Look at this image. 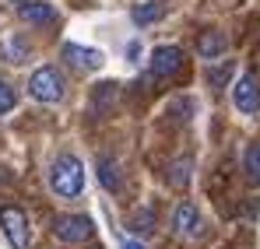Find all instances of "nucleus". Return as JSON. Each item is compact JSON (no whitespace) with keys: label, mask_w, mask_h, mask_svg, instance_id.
<instances>
[{"label":"nucleus","mask_w":260,"mask_h":249,"mask_svg":"<svg viewBox=\"0 0 260 249\" xmlns=\"http://www.w3.org/2000/svg\"><path fill=\"white\" fill-rule=\"evenodd\" d=\"M49 186L56 197L63 200H74L85 193V165L74 158V155H56L53 165H49Z\"/></svg>","instance_id":"1"},{"label":"nucleus","mask_w":260,"mask_h":249,"mask_svg":"<svg viewBox=\"0 0 260 249\" xmlns=\"http://www.w3.org/2000/svg\"><path fill=\"white\" fill-rule=\"evenodd\" d=\"M28 95H32L36 102H43V105H56V102H63V95H67V78H63L56 67H39V70L28 78Z\"/></svg>","instance_id":"2"},{"label":"nucleus","mask_w":260,"mask_h":249,"mask_svg":"<svg viewBox=\"0 0 260 249\" xmlns=\"http://www.w3.org/2000/svg\"><path fill=\"white\" fill-rule=\"evenodd\" d=\"M0 228H4V235H7L11 249H28L32 232H28V214H25L21 207L4 204V207H0Z\"/></svg>","instance_id":"3"},{"label":"nucleus","mask_w":260,"mask_h":249,"mask_svg":"<svg viewBox=\"0 0 260 249\" xmlns=\"http://www.w3.org/2000/svg\"><path fill=\"white\" fill-rule=\"evenodd\" d=\"M91 232H95V225H91V218H85V214H60L53 221V235L60 242H67V246H78V242L91 239Z\"/></svg>","instance_id":"4"},{"label":"nucleus","mask_w":260,"mask_h":249,"mask_svg":"<svg viewBox=\"0 0 260 249\" xmlns=\"http://www.w3.org/2000/svg\"><path fill=\"white\" fill-rule=\"evenodd\" d=\"M232 102H236V109H239L243 116H257L260 113V81H257V74H243V78L236 81Z\"/></svg>","instance_id":"5"},{"label":"nucleus","mask_w":260,"mask_h":249,"mask_svg":"<svg viewBox=\"0 0 260 249\" xmlns=\"http://www.w3.org/2000/svg\"><path fill=\"white\" fill-rule=\"evenodd\" d=\"M173 228H176V235H183V239H197V235H204V218H201L197 204L179 200L176 210H173Z\"/></svg>","instance_id":"6"},{"label":"nucleus","mask_w":260,"mask_h":249,"mask_svg":"<svg viewBox=\"0 0 260 249\" xmlns=\"http://www.w3.org/2000/svg\"><path fill=\"white\" fill-rule=\"evenodd\" d=\"M183 70V49L179 46H155L151 53V74L155 78H176Z\"/></svg>","instance_id":"7"},{"label":"nucleus","mask_w":260,"mask_h":249,"mask_svg":"<svg viewBox=\"0 0 260 249\" xmlns=\"http://www.w3.org/2000/svg\"><path fill=\"white\" fill-rule=\"evenodd\" d=\"M18 18L28 21V25H53L56 21V7L46 4V0H25V4H18Z\"/></svg>","instance_id":"8"},{"label":"nucleus","mask_w":260,"mask_h":249,"mask_svg":"<svg viewBox=\"0 0 260 249\" xmlns=\"http://www.w3.org/2000/svg\"><path fill=\"white\" fill-rule=\"evenodd\" d=\"M63 56H67L74 67H81V70H99V67L106 63V56H102L99 49H91V46H74V42L63 46Z\"/></svg>","instance_id":"9"},{"label":"nucleus","mask_w":260,"mask_h":249,"mask_svg":"<svg viewBox=\"0 0 260 249\" xmlns=\"http://www.w3.org/2000/svg\"><path fill=\"white\" fill-rule=\"evenodd\" d=\"M225 49H229V39L218 28H208L197 35V56L201 60H218V56H225Z\"/></svg>","instance_id":"10"},{"label":"nucleus","mask_w":260,"mask_h":249,"mask_svg":"<svg viewBox=\"0 0 260 249\" xmlns=\"http://www.w3.org/2000/svg\"><path fill=\"white\" fill-rule=\"evenodd\" d=\"M0 49H4V60H7V63H25V60L32 56V42L25 39V35H18V32L4 35Z\"/></svg>","instance_id":"11"},{"label":"nucleus","mask_w":260,"mask_h":249,"mask_svg":"<svg viewBox=\"0 0 260 249\" xmlns=\"http://www.w3.org/2000/svg\"><path fill=\"white\" fill-rule=\"evenodd\" d=\"M95 168H99V183H102L109 193H120V190H123V175H120V162H116V158L102 155Z\"/></svg>","instance_id":"12"},{"label":"nucleus","mask_w":260,"mask_h":249,"mask_svg":"<svg viewBox=\"0 0 260 249\" xmlns=\"http://www.w3.org/2000/svg\"><path fill=\"white\" fill-rule=\"evenodd\" d=\"M130 18H134V25H151V21H162V18H166V4H158V0L137 4V7L130 11Z\"/></svg>","instance_id":"13"},{"label":"nucleus","mask_w":260,"mask_h":249,"mask_svg":"<svg viewBox=\"0 0 260 249\" xmlns=\"http://www.w3.org/2000/svg\"><path fill=\"white\" fill-rule=\"evenodd\" d=\"M130 232H134V235H151V232H155V207H151V204H144V207L134 210Z\"/></svg>","instance_id":"14"},{"label":"nucleus","mask_w":260,"mask_h":249,"mask_svg":"<svg viewBox=\"0 0 260 249\" xmlns=\"http://www.w3.org/2000/svg\"><path fill=\"white\" fill-rule=\"evenodd\" d=\"M190 168H193V162H190V158H176L173 165H169V172H166L169 186H176V190H183V186L190 183Z\"/></svg>","instance_id":"15"},{"label":"nucleus","mask_w":260,"mask_h":249,"mask_svg":"<svg viewBox=\"0 0 260 249\" xmlns=\"http://www.w3.org/2000/svg\"><path fill=\"white\" fill-rule=\"evenodd\" d=\"M243 172H246V179L260 186V144L253 140L250 148H246V155H243Z\"/></svg>","instance_id":"16"},{"label":"nucleus","mask_w":260,"mask_h":249,"mask_svg":"<svg viewBox=\"0 0 260 249\" xmlns=\"http://www.w3.org/2000/svg\"><path fill=\"white\" fill-rule=\"evenodd\" d=\"M116 88H120V84H113V81L95 84V113H106V105L116 98Z\"/></svg>","instance_id":"17"},{"label":"nucleus","mask_w":260,"mask_h":249,"mask_svg":"<svg viewBox=\"0 0 260 249\" xmlns=\"http://www.w3.org/2000/svg\"><path fill=\"white\" fill-rule=\"evenodd\" d=\"M14 105H18V91H14L7 81H0V116H4V113H11Z\"/></svg>","instance_id":"18"},{"label":"nucleus","mask_w":260,"mask_h":249,"mask_svg":"<svg viewBox=\"0 0 260 249\" xmlns=\"http://www.w3.org/2000/svg\"><path fill=\"white\" fill-rule=\"evenodd\" d=\"M229 74H232V63L225 60V67H218L215 74H211V84H221V81H225V78H229Z\"/></svg>","instance_id":"19"},{"label":"nucleus","mask_w":260,"mask_h":249,"mask_svg":"<svg viewBox=\"0 0 260 249\" xmlns=\"http://www.w3.org/2000/svg\"><path fill=\"white\" fill-rule=\"evenodd\" d=\"M123 249H144L141 242H123Z\"/></svg>","instance_id":"20"},{"label":"nucleus","mask_w":260,"mask_h":249,"mask_svg":"<svg viewBox=\"0 0 260 249\" xmlns=\"http://www.w3.org/2000/svg\"><path fill=\"white\" fill-rule=\"evenodd\" d=\"M95 249H99V246H95Z\"/></svg>","instance_id":"21"}]
</instances>
